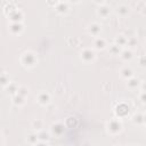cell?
Wrapping results in <instances>:
<instances>
[{
	"label": "cell",
	"instance_id": "cell-16",
	"mask_svg": "<svg viewBox=\"0 0 146 146\" xmlns=\"http://www.w3.org/2000/svg\"><path fill=\"white\" fill-rule=\"evenodd\" d=\"M132 51L130 49H123L120 51V57L123 59V60H130L132 58Z\"/></svg>",
	"mask_w": 146,
	"mask_h": 146
},
{
	"label": "cell",
	"instance_id": "cell-24",
	"mask_svg": "<svg viewBox=\"0 0 146 146\" xmlns=\"http://www.w3.org/2000/svg\"><path fill=\"white\" fill-rule=\"evenodd\" d=\"M110 51L113 54V55H119L120 54V47H117L116 44H112L111 47H110Z\"/></svg>",
	"mask_w": 146,
	"mask_h": 146
},
{
	"label": "cell",
	"instance_id": "cell-21",
	"mask_svg": "<svg viewBox=\"0 0 146 146\" xmlns=\"http://www.w3.org/2000/svg\"><path fill=\"white\" fill-rule=\"evenodd\" d=\"M16 94L25 98V97L29 95V88H27V87H25V86H19V87H18V89H17V92H16Z\"/></svg>",
	"mask_w": 146,
	"mask_h": 146
},
{
	"label": "cell",
	"instance_id": "cell-1",
	"mask_svg": "<svg viewBox=\"0 0 146 146\" xmlns=\"http://www.w3.org/2000/svg\"><path fill=\"white\" fill-rule=\"evenodd\" d=\"M21 64L26 67V68H32L36 65L38 63V57L35 55V52L31 51V50H27V51H24L22 55H21Z\"/></svg>",
	"mask_w": 146,
	"mask_h": 146
},
{
	"label": "cell",
	"instance_id": "cell-9",
	"mask_svg": "<svg viewBox=\"0 0 146 146\" xmlns=\"http://www.w3.org/2000/svg\"><path fill=\"white\" fill-rule=\"evenodd\" d=\"M107 47V42L104 38L102 36H97L95 40H94V48L97 49V50H103Z\"/></svg>",
	"mask_w": 146,
	"mask_h": 146
},
{
	"label": "cell",
	"instance_id": "cell-26",
	"mask_svg": "<svg viewBox=\"0 0 146 146\" xmlns=\"http://www.w3.org/2000/svg\"><path fill=\"white\" fill-rule=\"evenodd\" d=\"M0 146H3V138L0 136Z\"/></svg>",
	"mask_w": 146,
	"mask_h": 146
},
{
	"label": "cell",
	"instance_id": "cell-3",
	"mask_svg": "<svg viewBox=\"0 0 146 146\" xmlns=\"http://www.w3.org/2000/svg\"><path fill=\"white\" fill-rule=\"evenodd\" d=\"M80 58L84 63H92L96 59V52L92 48H84L80 52Z\"/></svg>",
	"mask_w": 146,
	"mask_h": 146
},
{
	"label": "cell",
	"instance_id": "cell-17",
	"mask_svg": "<svg viewBox=\"0 0 146 146\" xmlns=\"http://www.w3.org/2000/svg\"><path fill=\"white\" fill-rule=\"evenodd\" d=\"M13 104L16 105V106H22V105L25 104V98L16 94V95L13 96Z\"/></svg>",
	"mask_w": 146,
	"mask_h": 146
},
{
	"label": "cell",
	"instance_id": "cell-19",
	"mask_svg": "<svg viewBox=\"0 0 146 146\" xmlns=\"http://www.w3.org/2000/svg\"><path fill=\"white\" fill-rule=\"evenodd\" d=\"M67 9H68V6H67L66 2L60 1V2H57V3H56V10H57L58 13H66Z\"/></svg>",
	"mask_w": 146,
	"mask_h": 146
},
{
	"label": "cell",
	"instance_id": "cell-10",
	"mask_svg": "<svg viewBox=\"0 0 146 146\" xmlns=\"http://www.w3.org/2000/svg\"><path fill=\"white\" fill-rule=\"evenodd\" d=\"M110 13H111V8H110L107 5H105V3L102 5L100 7H98V9H97V14H98V16H100V17H103V18L108 17Z\"/></svg>",
	"mask_w": 146,
	"mask_h": 146
},
{
	"label": "cell",
	"instance_id": "cell-14",
	"mask_svg": "<svg viewBox=\"0 0 146 146\" xmlns=\"http://www.w3.org/2000/svg\"><path fill=\"white\" fill-rule=\"evenodd\" d=\"M26 141H27L30 145H35V144L39 141L36 132H35V131H31L30 133H27V136H26Z\"/></svg>",
	"mask_w": 146,
	"mask_h": 146
},
{
	"label": "cell",
	"instance_id": "cell-2",
	"mask_svg": "<svg viewBox=\"0 0 146 146\" xmlns=\"http://www.w3.org/2000/svg\"><path fill=\"white\" fill-rule=\"evenodd\" d=\"M106 130L111 135H117L122 130V123L119 119H111L106 123Z\"/></svg>",
	"mask_w": 146,
	"mask_h": 146
},
{
	"label": "cell",
	"instance_id": "cell-25",
	"mask_svg": "<svg viewBox=\"0 0 146 146\" xmlns=\"http://www.w3.org/2000/svg\"><path fill=\"white\" fill-rule=\"evenodd\" d=\"M34 146H48V143H47V141H41V140H39Z\"/></svg>",
	"mask_w": 146,
	"mask_h": 146
},
{
	"label": "cell",
	"instance_id": "cell-15",
	"mask_svg": "<svg viewBox=\"0 0 146 146\" xmlns=\"http://www.w3.org/2000/svg\"><path fill=\"white\" fill-rule=\"evenodd\" d=\"M9 83H10L9 75L6 72L0 73V87H7Z\"/></svg>",
	"mask_w": 146,
	"mask_h": 146
},
{
	"label": "cell",
	"instance_id": "cell-27",
	"mask_svg": "<svg viewBox=\"0 0 146 146\" xmlns=\"http://www.w3.org/2000/svg\"><path fill=\"white\" fill-rule=\"evenodd\" d=\"M116 146H122V145H116Z\"/></svg>",
	"mask_w": 146,
	"mask_h": 146
},
{
	"label": "cell",
	"instance_id": "cell-18",
	"mask_svg": "<svg viewBox=\"0 0 146 146\" xmlns=\"http://www.w3.org/2000/svg\"><path fill=\"white\" fill-rule=\"evenodd\" d=\"M114 44H116L117 47H123V46H125V44H127V36H124L123 34L117 35V36L115 38V43H114Z\"/></svg>",
	"mask_w": 146,
	"mask_h": 146
},
{
	"label": "cell",
	"instance_id": "cell-6",
	"mask_svg": "<svg viewBox=\"0 0 146 146\" xmlns=\"http://www.w3.org/2000/svg\"><path fill=\"white\" fill-rule=\"evenodd\" d=\"M87 30H88V33H89V34H91L92 36H96V38H97V36L99 35L100 31H102V26H100L98 23L94 22V23H91V24L88 25Z\"/></svg>",
	"mask_w": 146,
	"mask_h": 146
},
{
	"label": "cell",
	"instance_id": "cell-12",
	"mask_svg": "<svg viewBox=\"0 0 146 146\" xmlns=\"http://www.w3.org/2000/svg\"><path fill=\"white\" fill-rule=\"evenodd\" d=\"M120 75H121L123 79L128 80V79L132 78V75H133V72H132V70H131L130 67H128V66H124L123 68H121V71H120Z\"/></svg>",
	"mask_w": 146,
	"mask_h": 146
},
{
	"label": "cell",
	"instance_id": "cell-23",
	"mask_svg": "<svg viewBox=\"0 0 146 146\" xmlns=\"http://www.w3.org/2000/svg\"><path fill=\"white\" fill-rule=\"evenodd\" d=\"M130 88H136L137 86H138V80L137 79H135V78H130V79H128V83H127Z\"/></svg>",
	"mask_w": 146,
	"mask_h": 146
},
{
	"label": "cell",
	"instance_id": "cell-28",
	"mask_svg": "<svg viewBox=\"0 0 146 146\" xmlns=\"http://www.w3.org/2000/svg\"><path fill=\"white\" fill-rule=\"evenodd\" d=\"M132 146H136V145H132Z\"/></svg>",
	"mask_w": 146,
	"mask_h": 146
},
{
	"label": "cell",
	"instance_id": "cell-8",
	"mask_svg": "<svg viewBox=\"0 0 146 146\" xmlns=\"http://www.w3.org/2000/svg\"><path fill=\"white\" fill-rule=\"evenodd\" d=\"M23 30H24V26L21 22L19 23H11L9 25V31H10L11 34H15V35L21 34L23 32Z\"/></svg>",
	"mask_w": 146,
	"mask_h": 146
},
{
	"label": "cell",
	"instance_id": "cell-22",
	"mask_svg": "<svg viewBox=\"0 0 146 146\" xmlns=\"http://www.w3.org/2000/svg\"><path fill=\"white\" fill-rule=\"evenodd\" d=\"M129 13V7H127L125 5H120L117 7V14H120L121 16H124Z\"/></svg>",
	"mask_w": 146,
	"mask_h": 146
},
{
	"label": "cell",
	"instance_id": "cell-20",
	"mask_svg": "<svg viewBox=\"0 0 146 146\" xmlns=\"http://www.w3.org/2000/svg\"><path fill=\"white\" fill-rule=\"evenodd\" d=\"M18 87H19V86H18L16 82H10L6 88H7V90H8L9 94H11V95H16Z\"/></svg>",
	"mask_w": 146,
	"mask_h": 146
},
{
	"label": "cell",
	"instance_id": "cell-11",
	"mask_svg": "<svg viewBox=\"0 0 146 146\" xmlns=\"http://www.w3.org/2000/svg\"><path fill=\"white\" fill-rule=\"evenodd\" d=\"M31 127H32L33 131L38 132V131H40V130L43 129V121H42L41 119H34V120L31 122Z\"/></svg>",
	"mask_w": 146,
	"mask_h": 146
},
{
	"label": "cell",
	"instance_id": "cell-5",
	"mask_svg": "<svg viewBox=\"0 0 146 146\" xmlns=\"http://www.w3.org/2000/svg\"><path fill=\"white\" fill-rule=\"evenodd\" d=\"M64 124L62 122H56V123H52L51 127H50V135L52 136H57L59 137L63 132H64Z\"/></svg>",
	"mask_w": 146,
	"mask_h": 146
},
{
	"label": "cell",
	"instance_id": "cell-13",
	"mask_svg": "<svg viewBox=\"0 0 146 146\" xmlns=\"http://www.w3.org/2000/svg\"><path fill=\"white\" fill-rule=\"evenodd\" d=\"M36 135H38V139L39 140H41V141H47L48 143V140L50 139V132H48V131H46V130H40V131H38L36 132Z\"/></svg>",
	"mask_w": 146,
	"mask_h": 146
},
{
	"label": "cell",
	"instance_id": "cell-7",
	"mask_svg": "<svg viewBox=\"0 0 146 146\" xmlns=\"http://www.w3.org/2000/svg\"><path fill=\"white\" fill-rule=\"evenodd\" d=\"M9 17L11 19V23H19L22 21V18L24 17V14L22 10L19 9H14L10 14H9Z\"/></svg>",
	"mask_w": 146,
	"mask_h": 146
},
{
	"label": "cell",
	"instance_id": "cell-4",
	"mask_svg": "<svg viewBox=\"0 0 146 146\" xmlns=\"http://www.w3.org/2000/svg\"><path fill=\"white\" fill-rule=\"evenodd\" d=\"M35 99H36V102H38L40 105H42V106H47V105L50 103V100H51V96H50V94H49L48 91H46V90H41V91L36 95Z\"/></svg>",
	"mask_w": 146,
	"mask_h": 146
}]
</instances>
